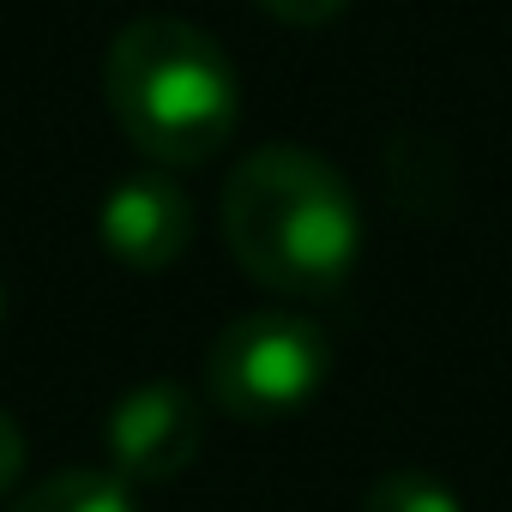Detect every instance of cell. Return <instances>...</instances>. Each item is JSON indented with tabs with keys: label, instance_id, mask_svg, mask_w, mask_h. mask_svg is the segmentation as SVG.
Here are the masks:
<instances>
[{
	"label": "cell",
	"instance_id": "obj_1",
	"mask_svg": "<svg viewBox=\"0 0 512 512\" xmlns=\"http://www.w3.org/2000/svg\"><path fill=\"white\" fill-rule=\"evenodd\" d=\"M223 241L278 296H332L362 260V205L344 169L308 145H260L223 181Z\"/></svg>",
	"mask_w": 512,
	"mask_h": 512
},
{
	"label": "cell",
	"instance_id": "obj_2",
	"mask_svg": "<svg viewBox=\"0 0 512 512\" xmlns=\"http://www.w3.org/2000/svg\"><path fill=\"white\" fill-rule=\"evenodd\" d=\"M103 97L133 151L157 169H187L223 151L235 133V67L211 31L175 13H145L121 25L103 61Z\"/></svg>",
	"mask_w": 512,
	"mask_h": 512
},
{
	"label": "cell",
	"instance_id": "obj_3",
	"mask_svg": "<svg viewBox=\"0 0 512 512\" xmlns=\"http://www.w3.org/2000/svg\"><path fill=\"white\" fill-rule=\"evenodd\" d=\"M332 374V338L296 308L235 314L205 356V404L235 422H278L320 398Z\"/></svg>",
	"mask_w": 512,
	"mask_h": 512
},
{
	"label": "cell",
	"instance_id": "obj_4",
	"mask_svg": "<svg viewBox=\"0 0 512 512\" xmlns=\"http://www.w3.org/2000/svg\"><path fill=\"white\" fill-rule=\"evenodd\" d=\"M103 446L121 482H175L205 446V398L181 380H145L115 398Z\"/></svg>",
	"mask_w": 512,
	"mask_h": 512
},
{
	"label": "cell",
	"instance_id": "obj_5",
	"mask_svg": "<svg viewBox=\"0 0 512 512\" xmlns=\"http://www.w3.org/2000/svg\"><path fill=\"white\" fill-rule=\"evenodd\" d=\"M97 229H103V247H109L115 266L151 278V272H169L187 253V241H193V199L163 169H139V175L109 187V199L97 211Z\"/></svg>",
	"mask_w": 512,
	"mask_h": 512
},
{
	"label": "cell",
	"instance_id": "obj_6",
	"mask_svg": "<svg viewBox=\"0 0 512 512\" xmlns=\"http://www.w3.org/2000/svg\"><path fill=\"white\" fill-rule=\"evenodd\" d=\"M13 512H139L115 470H55Z\"/></svg>",
	"mask_w": 512,
	"mask_h": 512
},
{
	"label": "cell",
	"instance_id": "obj_7",
	"mask_svg": "<svg viewBox=\"0 0 512 512\" xmlns=\"http://www.w3.org/2000/svg\"><path fill=\"white\" fill-rule=\"evenodd\" d=\"M362 512H464V500H458L440 476L398 464V470H380V476L368 482Z\"/></svg>",
	"mask_w": 512,
	"mask_h": 512
},
{
	"label": "cell",
	"instance_id": "obj_8",
	"mask_svg": "<svg viewBox=\"0 0 512 512\" xmlns=\"http://www.w3.org/2000/svg\"><path fill=\"white\" fill-rule=\"evenodd\" d=\"M253 7H266L272 19H284V25H296V31H314V25H332L350 0H253Z\"/></svg>",
	"mask_w": 512,
	"mask_h": 512
},
{
	"label": "cell",
	"instance_id": "obj_9",
	"mask_svg": "<svg viewBox=\"0 0 512 512\" xmlns=\"http://www.w3.org/2000/svg\"><path fill=\"white\" fill-rule=\"evenodd\" d=\"M19 470H25V434H19V422L7 410H0V494L19 482Z\"/></svg>",
	"mask_w": 512,
	"mask_h": 512
},
{
	"label": "cell",
	"instance_id": "obj_10",
	"mask_svg": "<svg viewBox=\"0 0 512 512\" xmlns=\"http://www.w3.org/2000/svg\"><path fill=\"white\" fill-rule=\"evenodd\" d=\"M0 320H7V290H0Z\"/></svg>",
	"mask_w": 512,
	"mask_h": 512
}]
</instances>
